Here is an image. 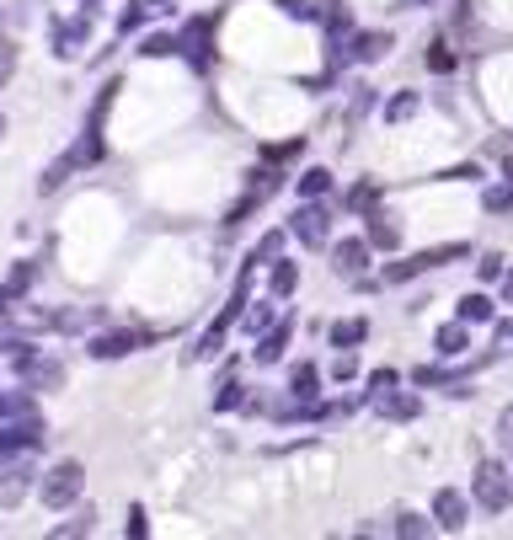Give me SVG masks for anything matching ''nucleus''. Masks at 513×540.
Instances as JSON below:
<instances>
[{
	"label": "nucleus",
	"instance_id": "2f4dec72",
	"mask_svg": "<svg viewBox=\"0 0 513 540\" xmlns=\"http://www.w3.org/2000/svg\"><path fill=\"white\" fill-rule=\"evenodd\" d=\"M481 204H487V214H508L513 209V182H503V188H487V193H481Z\"/></svg>",
	"mask_w": 513,
	"mask_h": 540
},
{
	"label": "nucleus",
	"instance_id": "a211bd4d",
	"mask_svg": "<svg viewBox=\"0 0 513 540\" xmlns=\"http://www.w3.org/2000/svg\"><path fill=\"white\" fill-rule=\"evenodd\" d=\"M391 535H407V540H428L433 535V519H423V514H412V508H396L391 514V524H385Z\"/></svg>",
	"mask_w": 513,
	"mask_h": 540
},
{
	"label": "nucleus",
	"instance_id": "a18cd8bd",
	"mask_svg": "<svg viewBox=\"0 0 513 540\" xmlns=\"http://www.w3.org/2000/svg\"><path fill=\"white\" fill-rule=\"evenodd\" d=\"M86 11H97V0H86Z\"/></svg>",
	"mask_w": 513,
	"mask_h": 540
},
{
	"label": "nucleus",
	"instance_id": "79ce46f5",
	"mask_svg": "<svg viewBox=\"0 0 513 540\" xmlns=\"http://www.w3.org/2000/svg\"><path fill=\"white\" fill-rule=\"evenodd\" d=\"M503 177L513 182V150H508V156H503Z\"/></svg>",
	"mask_w": 513,
	"mask_h": 540
},
{
	"label": "nucleus",
	"instance_id": "dca6fc26",
	"mask_svg": "<svg viewBox=\"0 0 513 540\" xmlns=\"http://www.w3.org/2000/svg\"><path fill=\"white\" fill-rule=\"evenodd\" d=\"M294 289H300V268H294V262H284V257L268 262V295H273V300H289Z\"/></svg>",
	"mask_w": 513,
	"mask_h": 540
},
{
	"label": "nucleus",
	"instance_id": "c9c22d12",
	"mask_svg": "<svg viewBox=\"0 0 513 540\" xmlns=\"http://www.w3.org/2000/svg\"><path fill=\"white\" fill-rule=\"evenodd\" d=\"M11 70H17V43H11V38H0V86L11 81Z\"/></svg>",
	"mask_w": 513,
	"mask_h": 540
},
{
	"label": "nucleus",
	"instance_id": "37998d69",
	"mask_svg": "<svg viewBox=\"0 0 513 540\" xmlns=\"http://www.w3.org/2000/svg\"><path fill=\"white\" fill-rule=\"evenodd\" d=\"M145 6H171V0H145Z\"/></svg>",
	"mask_w": 513,
	"mask_h": 540
},
{
	"label": "nucleus",
	"instance_id": "cd10ccee",
	"mask_svg": "<svg viewBox=\"0 0 513 540\" xmlns=\"http://www.w3.org/2000/svg\"><path fill=\"white\" fill-rule=\"evenodd\" d=\"M139 59H166V54H177V38L171 33H150V38H139Z\"/></svg>",
	"mask_w": 513,
	"mask_h": 540
},
{
	"label": "nucleus",
	"instance_id": "c756f323",
	"mask_svg": "<svg viewBox=\"0 0 513 540\" xmlns=\"http://www.w3.org/2000/svg\"><path fill=\"white\" fill-rule=\"evenodd\" d=\"M348 209H353V214H369V209H380V182H359V188L348 193Z\"/></svg>",
	"mask_w": 513,
	"mask_h": 540
},
{
	"label": "nucleus",
	"instance_id": "e433bc0d",
	"mask_svg": "<svg viewBox=\"0 0 513 540\" xmlns=\"http://www.w3.org/2000/svg\"><path fill=\"white\" fill-rule=\"evenodd\" d=\"M492 353H513V321H497L492 327Z\"/></svg>",
	"mask_w": 513,
	"mask_h": 540
},
{
	"label": "nucleus",
	"instance_id": "a19ab883",
	"mask_svg": "<svg viewBox=\"0 0 513 540\" xmlns=\"http://www.w3.org/2000/svg\"><path fill=\"white\" fill-rule=\"evenodd\" d=\"M359 375V359H353V353H342V359L332 364V380H353Z\"/></svg>",
	"mask_w": 513,
	"mask_h": 540
},
{
	"label": "nucleus",
	"instance_id": "f3484780",
	"mask_svg": "<svg viewBox=\"0 0 513 540\" xmlns=\"http://www.w3.org/2000/svg\"><path fill=\"white\" fill-rule=\"evenodd\" d=\"M465 348H471V337H465V321H449V327L433 332V353H439V359H460Z\"/></svg>",
	"mask_w": 513,
	"mask_h": 540
},
{
	"label": "nucleus",
	"instance_id": "6e6552de",
	"mask_svg": "<svg viewBox=\"0 0 513 540\" xmlns=\"http://www.w3.org/2000/svg\"><path fill=\"white\" fill-rule=\"evenodd\" d=\"M465 514H471V498L455 487H439L433 492V530H449V535H460L465 530Z\"/></svg>",
	"mask_w": 513,
	"mask_h": 540
},
{
	"label": "nucleus",
	"instance_id": "f03ea898",
	"mask_svg": "<svg viewBox=\"0 0 513 540\" xmlns=\"http://www.w3.org/2000/svg\"><path fill=\"white\" fill-rule=\"evenodd\" d=\"M471 498H476V508H487V514H508V503H513V471L503 466V460H476Z\"/></svg>",
	"mask_w": 513,
	"mask_h": 540
},
{
	"label": "nucleus",
	"instance_id": "412c9836",
	"mask_svg": "<svg viewBox=\"0 0 513 540\" xmlns=\"http://www.w3.org/2000/svg\"><path fill=\"white\" fill-rule=\"evenodd\" d=\"M294 188H300V198H326L332 193V172H326V166H310V172H300Z\"/></svg>",
	"mask_w": 513,
	"mask_h": 540
},
{
	"label": "nucleus",
	"instance_id": "f8f14e48",
	"mask_svg": "<svg viewBox=\"0 0 513 540\" xmlns=\"http://www.w3.org/2000/svg\"><path fill=\"white\" fill-rule=\"evenodd\" d=\"M209 33H214V17H198V22H188V33H182L177 38V54H188L193 59V65H209V49H214V43H209Z\"/></svg>",
	"mask_w": 513,
	"mask_h": 540
},
{
	"label": "nucleus",
	"instance_id": "4468645a",
	"mask_svg": "<svg viewBox=\"0 0 513 540\" xmlns=\"http://www.w3.org/2000/svg\"><path fill=\"white\" fill-rule=\"evenodd\" d=\"M364 241L375 246V252H396V246H401V230L391 225V214L369 209V214H364Z\"/></svg>",
	"mask_w": 513,
	"mask_h": 540
},
{
	"label": "nucleus",
	"instance_id": "f257e3e1",
	"mask_svg": "<svg viewBox=\"0 0 513 540\" xmlns=\"http://www.w3.org/2000/svg\"><path fill=\"white\" fill-rule=\"evenodd\" d=\"M81 492H86V466L81 460H59V466H49L38 476V498L49 514H65V508L81 503Z\"/></svg>",
	"mask_w": 513,
	"mask_h": 540
},
{
	"label": "nucleus",
	"instance_id": "ddd939ff",
	"mask_svg": "<svg viewBox=\"0 0 513 540\" xmlns=\"http://www.w3.org/2000/svg\"><path fill=\"white\" fill-rule=\"evenodd\" d=\"M86 38H91V11L86 17H70V22H54V54L59 59H75Z\"/></svg>",
	"mask_w": 513,
	"mask_h": 540
},
{
	"label": "nucleus",
	"instance_id": "423d86ee",
	"mask_svg": "<svg viewBox=\"0 0 513 540\" xmlns=\"http://www.w3.org/2000/svg\"><path fill=\"white\" fill-rule=\"evenodd\" d=\"M369 257H375V246H369L364 236H348V241H332V273L348 284H364V268Z\"/></svg>",
	"mask_w": 513,
	"mask_h": 540
},
{
	"label": "nucleus",
	"instance_id": "58836bf2",
	"mask_svg": "<svg viewBox=\"0 0 513 540\" xmlns=\"http://www.w3.org/2000/svg\"><path fill=\"white\" fill-rule=\"evenodd\" d=\"M145 530H150V524H145V508H129V524H123V535H129V540H145Z\"/></svg>",
	"mask_w": 513,
	"mask_h": 540
},
{
	"label": "nucleus",
	"instance_id": "a878e982",
	"mask_svg": "<svg viewBox=\"0 0 513 540\" xmlns=\"http://www.w3.org/2000/svg\"><path fill=\"white\" fill-rule=\"evenodd\" d=\"M465 252H471V241H449V246H433V252H423V257H417V268H439V262H455V257H465Z\"/></svg>",
	"mask_w": 513,
	"mask_h": 540
},
{
	"label": "nucleus",
	"instance_id": "2eb2a0df",
	"mask_svg": "<svg viewBox=\"0 0 513 540\" xmlns=\"http://www.w3.org/2000/svg\"><path fill=\"white\" fill-rule=\"evenodd\" d=\"M326 343H332V348H359V343H369V316H342V321H332V327H326Z\"/></svg>",
	"mask_w": 513,
	"mask_h": 540
},
{
	"label": "nucleus",
	"instance_id": "393cba45",
	"mask_svg": "<svg viewBox=\"0 0 513 540\" xmlns=\"http://www.w3.org/2000/svg\"><path fill=\"white\" fill-rule=\"evenodd\" d=\"M91 530H97V508H75L65 524H54L59 540H65V535H91Z\"/></svg>",
	"mask_w": 513,
	"mask_h": 540
},
{
	"label": "nucleus",
	"instance_id": "7c9ffc66",
	"mask_svg": "<svg viewBox=\"0 0 513 540\" xmlns=\"http://www.w3.org/2000/svg\"><path fill=\"white\" fill-rule=\"evenodd\" d=\"M412 113H417V91H396L391 107H385V118H391V123H407Z\"/></svg>",
	"mask_w": 513,
	"mask_h": 540
},
{
	"label": "nucleus",
	"instance_id": "ea45409f",
	"mask_svg": "<svg viewBox=\"0 0 513 540\" xmlns=\"http://www.w3.org/2000/svg\"><path fill=\"white\" fill-rule=\"evenodd\" d=\"M139 22H145V0H134V6H129V11H123V17H118V27H123V33H134Z\"/></svg>",
	"mask_w": 513,
	"mask_h": 540
},
{
	"label": "nucleus",
	"instance_id": "7ed1b4c3",
	"mask_svg": "<svg viewBox=\"0 0 513 540\" xmlns=\"http://www.w3.org/2000/svg\"><path fill=\"white\" fill-rule=\"evenodd\" d=\"M289 236L300 246H310V252L332 246V209H326V198H305V204L289 214Z\"/></svg>",
	"mask_w": 513,
	"mask_h": 540
},
{
	"label": "nucleus",
	"instance_id": "c03bdc74",
	"mask_svg": "<svg viewBox=\"0 0 513 540\" xmlns=\"http://www.w3.org/2000/svg\"><path fill=\"white\" fill-rule=\"evenodd\" d=\"M503 295H508V300H513V279H508V289H503Z\"/></svg>",
	"mask_w": 513,
	"mask_h": 540
},
{
	"label": "nucleus",
	"instance_id": "6ab92c4d",
	"mask_svg": "<svg viewBox=\"0 0 513 540\" xmlns=\"http://www.w3.org/2000/svg\"><path fill=\"white\" fill-rule=\"evenodd\" d=\"M316 391H321V369H316V364H294V369H289V396L316 401Z\"/></svg>",
	"mask_w": 513,
	"mask_h": 540
},
{
	"label": "nucleus",
	"instance_id": "5701e85b",
	"mask_svg": "<svg viewBox=\"0 0 513 540\" xmlns=\"http://www.w3.org/2000/svg\"><path fill=\"white\" fill-rule=\"evenodd\" d=\"M273 316H278V300H252V311H241V327L262 332V327H273Z\"/></svg>",
	"mask_w": 513,
	"mask_h": 540
},
{
	"label": "nucleus",
	"instance_id": "9b49d317",
	"mask_svg": "<svg viewBox=\"0 0 513 540\" xmlns=\"http://www.w3.org/2000/svg\"><path fill=\"white\" fill-rule=\"evenodd\" d=\"M289 337H294V321H289V316L278 321V327H262L252 359H257V364H278V359H284V348H289Z\"/></svg>",
	"mask_w": 513,
	"mask_h": 540
},
{
	"label": "nucleus",
	"instance_id": "b1692460",
	"mask_svg": "<svg viewBox=\"0 0 513 540\" xmlns=\"http://www.w3.org/2000/svg\"><path fill=\"white\" fill-rule=\"evenodd\" d=\"M241 401H246V385L236 375H225L220 380V396H214V412H241Z\"/></svg>",
	"mask_w": 513,
	"mask_h": 540
},
{
	"label": "nucleus",
	"instance_id": "4c0bfd02",
	"mask_svg": "<svg viewBox=\"0 0 513 540\" xmlns=\"http://www.w3.org/2000/svg\"><path fill=\"white\" fill-rule=\"evenodd\" d=\"M391 385H401V375H396V369H375V375H369V385H364V391L375 396V391H391Z\"/></svg>",
	"mask_w": 513,
	"mask_h": 540
},
{
	"label": "nucleus",
	"instance_id": "1a4fd4ad",
	"mask_svg": "<svg viewBox=\"0 0 513 540\" xmlns=\"http://www.w3.org/2000/svg\"><path fill=\"white\" fill-rule=\"evenodd\" d=\"M150 337L155 332H97V337H91V343H86V353H91V359H129V353L139 348V343H150Z\"/></svg>",
	"mask_w": 513,
	"mask_h": 540
},
{
	"label": "nucleus",
	"instance_id": "0eeeda50",
	"mask_svg": "<svg viewBox=\"0 0 513 540\" xmlns=\"http://www.w3.org/2000/svg\"><path fill=\"white\" fill-rule=\"evenodd\" d=\"M369 407H375V418L385 423H412V418H423V396H412V391H375L369 396Z\"/></svg>",
	"mask_w": 513,
	"mask_h": 540
},
{
	"label": "nucleus",
	"instance_id": "c85d7f7f",
	"mask_svg": "<svg viewBox=\"0 0 513 540\" xmlns=\"http://www.w3.org/2000/svg\"><path fill=\"white\" fill-rule=\"evenodd\" d=\"M273 257H284V230H268V236L257 241V252L246 257L252 268H262V262H273Z\"/></svg>",
	"mask_w": 513,
	"mask_h": 540
},
{
	"label": "nucleus",
	"instance_id": "9d476101",
	"mask_svg": "<svg viewBox=\"0 0 513 540\" xmlns=\"http://www.w3.org/2000/svg\"><path fill=\"white\" fill-rule=\"evenodd\" d=\"M391 54V33H380V27H359V33L348 38V59H359V65H380V59Z\"/></svg>",
	"mask_w": 513,
	"mask_h": 540
},
{
	"label": "nucleus",
	"instance_id": "20e7f679",
	"mask_svg": "<svg viewBox=\"0 0 513 540\" xmlns=\"http://www.w3.org/2000/svg\"><path fill=\"white\" fill-rule=\"evenodd\" d=\"M43 439H49V428H43L38 412H27V418H6V423H0V460L33 455V450H43Z\"/></svg>",
	"mask_w": 513,
	"mask_h": 540
},
{
	"label": "nucleus",
	"instance_id": "39448f33",
	"mask_svg": "<svg viewBox=\"0 0 513 540\" xmlns=\"http://www.w3.org/2000/svg\"><path fill=\"white\" fill-rule=\"evenodd\" d=\"M38 487V471L27 455H11L0 460V508H22V498Z\"/></svg>",
	"mask_w": 513,
	"mask_h": 540
},
{
	"label": "nucleus",
	"instance_id": "473e14b6",
	"mask_svg": "<svg viewBox=\"0 0 513 540\" xmlns=\"http://www.w3.org/2000/svg\"><path fill=\"white\" fill-rule=\"evenodd\" d=\"M417 257H407V262H391V268H385V284H407V279H417Z\"/></svg>",
	"mask_w": 513,
	"mask_h": 540
},
{
	"label": "nucleus",
	"instance_id": "de8ad7c7",
	"mask_svg": "<svg viewBox=\"0 0 513 540\" xmlns=\"http://www.w3.org/2000/svg\"><path fill=\"white\" fill-rule=\"evenodd\" d=\"M407 6H417V0H407Z\"/></svg>",
	"mask_w": 513,
	"mask_h": 540
},
{
	"label": "nucleus",
	"instance_id": "4be33fe9",
	"mask_svg": "<svg viewBox=\"0 0 513 540\" xmlns=\"http://www.w3.org/2000/svg\"><path fill=\"white\" fill-rule=\"evenodd\" d=\"M460 321H465V327H476V321H492V295H481V289H476V295H465V300H460Z\"/></svg>",
	"mask_w": 513,
	"mask_h": 540
},
{
	"label": "nucleus",
	"instance_id": "72a5a7b5",
	"mask_svg": "<svg viewBox=\"0 0 513 540\" xmlns=\"http://www.w3.org/2000/svg\"><path fill=\"white\" fill-rule=\"evenodd\" d=\"M497 444H503V450L513 455V401H508L503 412H497Z\"/></svg>",
	"mask_w": 513,
	"mask_h": 540
},
{
	"label": "nucleus",
	"instance_id": "aec40b11",
	"mask_svg": "<svg viewBox=\"0 0 513 540\" xmlns=\"http://www.w3.org/2000/svg\"><path fill=\"white\" fill-rule=\"evenodd\" d=\"M27 412H38V396L27 391V385H17V391H0V423H6V418H27Z\"/></svg>",
	"mask_w": 513,
	"mask_h": 540
},
{
	"label": "nucleus",
	"instance_id": "49530a36",
	"mask_svg": "<svg viewBox=\"0 0 513 540\" xmlns=\"http://www.w3.org/2000/svg\"><path fill=\"white\" fill-rule=\"evenodd\" d=\"M0 134H6V118H0Z\"/></svg>",
	"mask_w": 513,
	"mask_h": 540
},
{
	"label": "nucleus",
	"instance_id": "f704fd0d",
	"mask_svg": "<svg viewBox=\"0 0 513 540\" xmlns=\"http://www.w3.org/2000/svg\"><path fill=\"white\" fill-rule=\"evenodd\" d=\"M476 273H481V284H497V279H503V257L487 252V257L476 262Z\"/></svg>",
	"mask_w": 513,
	"mask_h": 540
},
{
	"label": "nucleus",
	"instance_id": "bb28decb",
	"mask_svg": "<svg viewBox=\"0 0 513 540\" xmlns=\"http://www.w3.org/2000/svg\"><path fill=\"white\" fill-rule=\"evenodd\" d=\"M455 65H460L455 49H449L444 38H433V43H428V70H433V75H455Z\"/></svg>",
	"mask_w": 513,
	"mask_h": 540
}]
</instances>
